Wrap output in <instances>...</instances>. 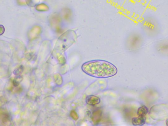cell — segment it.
<instances>
[{
	"label": "cell",
	"mask_w": 168,
	"mask_h": 126,
	"mask_svg": "<svg viewBox=\"0 0 168 126\" xmlns=\"http://www.w3.org/2000/svg\"><path fill=\"white\" fill-rule=\"evenodd\" d=\"M146 118L145 116H138L132 118V124L134 126H143L145 123Z\"/></svg>",
	"instance_id": "cell-5"
},
{
	"label": "cell",
	"mask_w": 168,
	"mask_h": 126,
	"mask_svg": "<svg viewBox=\"0 0 168 126\" xmlns=\"http://www.w3.org/2000/svg\"><path fill=\"white\" fill-rule=\"evenodd\" d=\"M70 116L72 119L76 121L79 119V115L78 113L74 110H72L70 112Z\"/></svg>",
	"instance_id": "cell-11"
},
{
	"label": "cell",
	"mask_w": 168,
	"mask_h": 126,
	"mask_svg": "<svg viewBox=\"0 0 168 126\" xmlns=\"http://www.w3.org/2000/svg\"><path fill=\"white\" fill-rule=\"evenodd\" d=\"M82 70L87 75L98 78H106L116 75L118 69L108 61L96 60L88 61L82 65Z\"/></svg>",
	"instance_id": "cell-1"
},
{
	"label": "cell",
	"mask_w": 168,
	"mask_h": 126,
	"mask_svg": "<svg viewBox=\"0 0 168 126\" xmlns=\"http://www.w3.org/2000/svg\"><path fill=\"white\" fill-rule=\"evenodd\" d=\"M102 115V112L100 109L95 110L92 113L91 120L94 125H97L99 123Z\"/></svg>",
	"instance_id": "cell-3"
},
{
	"label": "cell",
	"mask_w": 168,
	"mask_h": 126,
	"mask_svg": "<svg viewBox=\"0 0 168 126\" xmlns=\"http://www.w3.org/2000/svg\"><path fill=\"white\" fill-rule=\"evenodd\" d=\"M5 27L2 25H0V36H1L5 33Z\"/></svg>",
	"instance_id": "cell-12"
},
{
	"label": "cell",
	"mask_w": 168,
	"mask_h": 126,
	"mask_svg": "<svg viewBox=\"0 0 168 126\" xmlns=\"http://www.w3.org/2000/svg\"><path fill=\"white\" fill-rule=\"evenodd\" d=\"M149 112L148 108L146 106L143 105L140 107L137 110V114L138 116H145Z\"/></svg>",
	"instance_id": "cell-6"
},
{
	"label": "cell",
	"mask_w": 168,
	"mask_h": 126,
	"mask_svg": "<svg viewBox=\"0 0 168 126\" xmlns=\"http://www.w3.org/2000/svg\"><path fill=\"white\" fill-rule=\"evenodd\" d=\"M54 79L56 84L58 86H60L63 83V79L60 74L57 73L54 75Z\"/></svg>",
	"instance_id": "cell-7"
},
{
	"label": "cell",
	"mask_w": 168,
	"mask_h": 126,
	"mask_svg": "<svg viewBox=\"0 0 168 126\" xmlns=\"http://www.w3.org/2000/svg\"><path fill=\"white\" fill-rule=\"evenodd\" d=\"M76 34L72 30H69L60 36L57 42L56 48L61 52L65 51L73 44Z\"/></svg>",
	"instance_id": "cell-2"
},
{
	"label": "cell",
	"mask_w": 168,
	"mask_h": 126,
	"mask_svg": "<svg viewBox=\"0 0 168 126\" xmlns=\"http://www.w3.org/2000/svg\"><path fill=\"white\" fill-rule=\"evenodd\" d=\"M24 70V66L23 65H20L19 67H17L14 70L13 74L16 76L21 75L22 74V72H23Z\"/></svg>",
	"instance_id": "cell-10"
},
{
	"label": "cell",
	"mask_w": 168,
	"mask_h": 126,
	"mask_svg": "<svg viewBox=\"0 0 168 126\" xmlns=\"http://www.w3.org/2000/svg\"><path fill=\"white\" fill-rule=\"evenodd\" d=\"M22 80H23V77L21 75H17L16 77H15L13 80V86L14 87H17L19 85L20 83L22 82Z\"/></svg>",
	"instance_id": "cell-8"
},
{
	"label": "cell",
	"mask_w": 168,
	"mask_h": 126,
	"mask_svg": "<svg viewBox=\"0 0 168 126\" xmlns=\"http://www.w3.org/2000/svg\"><path fill=\"white\" fill-rule=\"evenodd\" d=\"M100 98L99 97L94 96V95H90L87 96L86 99V102L88 105L95 106L98 105L100 103Z\"/></svg>",
	"instance_id": "cell-4"
},
{
	"label": "cell",
	"mask_w": 168,
	"mask_h": 126,
	"mask_svg": "<svg viewBox=\"0 0 168 126\" xmlns=\"http://www.w3.org/2000/svg\"><path fill=\"white\" fill-rule=\"evenodd\" d=\"M166 123L167 126H168V119L166 120Z\"/></svg>",
	"instance_id": "cell-13"
},
{
	"label": "cell",
	"mask_w": 168,
	"mask_h": 126,
	"mask_svg": "<svg viewBox=\"0 0 168 126\" xmlns=\"http://www.w3.org/2000/svg\"><path fill=\"white\" fill-rule=\"evenodd\" d=\"M58 61L60 65H63L66 63V59L62 54H58L57 56Z\"/></svg>",
	"instance_id": "cell-9"
}]
</instances>
